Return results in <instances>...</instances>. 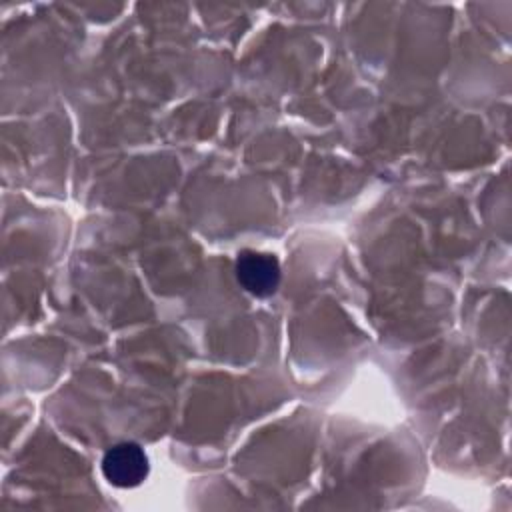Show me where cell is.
<instances>
[{"label": "cell", "instance_id": "obj_1", "mask_svg": "<svg viewBox=\"0 0 512 512\" xmlns=\"http://www.w3.org/2000/svg\"><path fill=\"white\" fill-rule=\"evenodd\" d=\"M100 468L104 478L116 488H136L150 472L148 456L136 442H120L108 448Z\"/></svg>", "mask_w": 512, "mask_h": 512}, {"label": "cell", "instance_id": "obj_2", "mask_svg": "<svg viewBox=\"0 0 512 512\" xmlns=\"http://www.w3.org/2000/svg\"><path fill=\"white\" fill-rule=\"evenodd\" d=\"M236 280L252 296H272L280 284V264L274 254L242 250L236 258Z\"/></svg>", "mask_w": 512, "mask_h": 512}]
</instances>
